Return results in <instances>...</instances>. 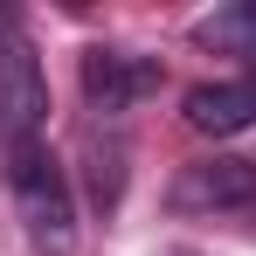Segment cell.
<instances>
[{
	"label": "cell",
	"instance_id": "cell-1",
	"mask_svg": "<svg viewBox=\"0 0 256 256\" xmlns=\"http://www.w3.org/2000/svg\"><path fill=\"white\" fill-rule=\"evenodd\" d=\"M7 187H14V208L28 222L35 250L62 256L76 242V201H70V180H62V160L42 152V146H21L14 166H7Z\"/></svg>",
	"mask_w": 256,
	"mask_h": 256
},
{
	"label": "cell",
	"instance_id": "cell-2",
	"mask_svg": "<svg viewBox=\"0 0 256 256\" xmlns=\"http://www.w3.org/2000/svg\"><path fill=\"white\" fill-rule=\"evenodd\" d=\"M48 118V84H42V62L35 48L21 42L14 28H0V146H35V132Z\"/></svg>",
	"mask_w": 256,
	"mask_h": 256
},
{
	"label": "cell",
	"instance_id": "cell-3",
	"mask_svg": "<svg viewBox=\"0 0 256 256\" xmlns=\"http://www.w3.org/2000/svg\"><path fill=\"white\" fill-rule=\"evenodd\" d=\"M160 90V62L152 56H132V48H84V97L97 118H118L138 97Z\"/></svg>",
	"mask_w": 256,
	"mask_h": 256
},
{
	"label": "cell",
	"instance_id": "cell-4",
	"mask_svg": "<svg viewBox=\"0 0 256 256\" xmlns=\"http://www.w3.org/2000/svg\"><path fill=\"white\" fill-rule=\"evenodd\" d=\"M173 208H256V160H194L173 180Z\"/></svg>",
	"mask_w": 256,
	"mask_h": 256
},
{
	"label": "cell",
	"instance_id": "cell-5",
	"mask_svg": "<svg viewBox=\"0 0 256 256\" xmlns=\"http://www.w3.org/2000/svg\"><path fill=\"white\" fill-rule=\"evenodd\" d=\"M187 125L201 138H236L256 125V76H228V84L187 90Z\"/></svg>",
	"mask_w": 256,
	"mask_h": 256
},
{
	"label": "cell",
	"instance_id": "cell-6",
	"mask_svg": "<svg viewBox=\"0 0 256 256\" xmlns=\"http://www.w3.org/2000/svg\"><path fill=\"white\" fill-rule=\"evenodd\" d=\"M194 42L222 48V56H256V0H236V7H214L194 21Z\"/></svg>",
	"mask_w": 256,
	"mask_h": 256
}]
</instances>
